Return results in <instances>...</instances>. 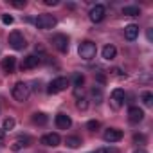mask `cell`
<instances>
[{"instance_id": "21", "label": "cell", "mask_w": 153, "mask_h": 153, "mask_svg": "<svg viewBox=\"0 0 153 153\" xmlns=\"http://www.w3.org/2000/svg\"><path fill=\"white\" fill-rule=\"evenodd\" d=\"M15 124H16L15 119H13V117H7V119L4 121V124H2V130H4V131H11V130L15 128Z\"/></svg>"}, {"instance_id": "7", "label": "cell", "mask_w": 153, "mask_h": 153, "mask_svg": "<svg viewBox=\"0 0 153 153\" xmlns=\"http://www.w3.org/2000/svg\"><path fill=\"white\" fill-rule=\"evenodd\" d=\"M123 103H124V90L123 88H115L112 92V96H110V105H112V108L119 110L123 106Z\"/></svg>"}, {"instance_id": "16", "label": "cell", "mask_w": 153, "mask_h": 153, "mask_svg": "<svg viewBox=\"0 0 153 153\" xmlns=\"http://www.w3.org/2000/svg\"><path fill=\"white\" fill-rule=\"evenodd\" d=\"M115 56H117V49H115L114 45H106V47L103 49V58H105L106 61H112Z\"/></svg>"}, {"instance_id": "19", "label": "cell", "mask_w": 153, "mask_h": 153, "mask_svg": "<svg viewBox=\"0 0 153 153\" xmlns=\"http://www.w3.org/2000/svg\"><path fill=\"white\" fill-rule=\"evenodd\" d=\"M123 15H128V16H139L140 15V9L137 6H126L123 7Z\"/></svg>"}, {"instance_id": "31", "label": "cell", "mask_w": 153, "mask_h": 153, "mask_svg": "<svg viewBox=\"0 0 153 153\" xmlns=\"http://www.w3.org/2000/svg\"><path fill=\"white\" fill-rule=\"evenodd\" d=\"M13 6L15 7H25V0H24V2H13Z\"/></svg>"}, {"instance_id": "13", "label": "cell", "mask_w": 153, "mask_h": 153, "mask_svg": "<svg viewBox=\"0 0 153 153\" xmlns=\"http://www.w3.org/2000/svg\"><path fill=\"white\" fill-rule=\"evenodd\" d=\"M38 63H40V58H38V56H34V54H29V56H27V58H24V61H22V70L36 68V67H38Z\"/></svg>"}, {"instance_id": "10", "label": "cell", "mask_w": 153, "mask_h": 153, "mask_svg": "<svg viewBox=\"0 0 153 153\" xmlns=\"http://www.w3.org/2000/svg\"><path fill=\"white\" fill-rule=\"evenodd\" d=\"M40 142H42V144H45V146L56 148V146H59L61 139H59V135H58V133H47V135H43V137L40 139Z\"/></svg>"}, {"instance_id": "29", "label": "cell", "mask_w": 153, "mask_h": 153, "mask_svg": "<svg viewBox=\"0 0 153 153\" xmlns=\"http://www.w3.org/2000/svg\"><path fill=\"white\" fill-rule=\"evenodd\" d=\"M4 140H6V131L0 130V146H4Z\"/></svg>"}, {"instance_id": "17", "label": "cell", "mask_w": 153, "mask_h": 153, "mask_svg": "<svg viewBox=\"0 0 153 153\" xmlns=\"http://www.w3.org/2000/svg\"><path fill=\"white\" fill-rule=\"evenodd\" d=\"M29 142H31L29 137H20V139L15 140V144L11 146V149H13V151H18V149H22L24 146H29Z\"/></svg>"}, {"instance_id": "4", "label": "cell", "mask_w": 153, "mask_h": 153, "mask_svg": "<svg viewBox=\"0 0 153 153\" xmlns=\"http://www.w3.org/2000/svg\"><path fill=\"white\" fill-rule=\"evenodd\" d=\"M29 94H31V90H29V87L25 85V83H22V81H18L15 87H13V97L16 99V101H20V103H24V101H27V97H29Z\"/></svg>"}, {"instance_id": "30", "label": "cell", "mask_w": 153, "mask_h": 153, "mask_svg": "<svg viewBox=\"0 0 153 153\" xmlns=\"http://www.w3.org/2000/svg\"><path fill=\"white\" fill-rule=\"evenodd\" d=\"M133 140H135V142H144V140H146V137H144V135H135V137H133Z\"/></svg>"}, {"instance_id": "5", "label": "cell", "mask_w": 153, "mask_h": 153, "mask_svg": "<svg viewBox=\"0 0 153 153\" xmlns=\"http://www.w3.org/2000/svg\"><path fill=\"white\" fill-rule=\"evenodd\" d=\"M67 87H68V79H67V78H56V79H52V81L49 83L47 92H49V94H59V92H63Z\"/></svg>"}, {"instance_id": "2", "label": "cell", "mask_w": 153, "mask_h": 153, "mask_svg": "<svg viewBox=\"0 0 153 153\" xmlns=\"http://www.w3.org/2000/svg\"><path fill=\"white\" fill-rule=\"evenodd\" d=\"M34 24H36L38 29H42V31H49V29H54V27H56V18H54L52 15L43 13V15H40V16L34 20Z\"/></svg>"}, {"instance_id": "24", "label": "cell", "mask_w": 153, "mask_h": 153, "mask_svg": "<svg viewBox=\"0 0 153 153\" xmlns=\"http://www.w3.org/2000/svg\"><path fill=\"white\" fill-rule=\"evenodd\" d=\"M92 96H94V97L97 99V103H99V101L103 99V92H101V88H99V87H97V88L94 87V88H92Z\"/></svg>"}, {"instance_id": "22", "label": "cell", "mask_w": 153, "mask_h": 153, "mask_svg": "<svg viewBox=\"0 0 153 153\" xmlns=\"http://www.w3.org/2000/svg\"><path fill=\"white\" fill-rule=\"evenodd\" d=\"M72 81H74V87H76V88H81V87H83V83H85V78H83V74H76Z\"/></svg>"}, {"instance_id": "3", "label": "cell", "mask_w": 153, "mask_h": 153, "mask_svg": "<svg viewBox=\"0 0 153 153\" xmlns=\"http://www.w3.org/2000/svg\"><path fill=\"white\" fill-rule=\"evenodd\" d=\"M9 45H11L15 51H24V49L27 47V42H25V38H24V34H22L20 31H13V33L9 34Z\"/></svg>"}, {"instance_id": "27", "label": "cell", "mask_w": 153, "mask_h": 153, "mask_svg": "<svg viewBox=\"0 0 153 153\" xmlns=\"http://www.w3.org/2000/svg\"><path fill=\"white\" fill-rule=\"evenodd\" d=\"M97 153H119V149H117V148H103V149H99Z\"/></svg>"}, {"instance_id": "26", "label": "cell", "mask_w": 153, "mask_h": 153, "mask_svg": "<svg viewBox=\"0 0 153 153\" xmlns=\"http://www.w3.org/2000/svg\"><path fill=\"white\" fill-rule=\"evenodd\" d=\"M76 106H78L79 110H87L88 103H87V99H78V103H76Z\"/></svg>"}, {"instance_id": "18", "label": "cell", "mask_w": 153, "mask_h": 153, "mask_svg": "<svg viewBox=\"0 0 153 153\" xmlns=\"http://www.w3.org/2000/svg\"><path fill=\"white\" fill-rule=\"evenodd\" d=\"M65 144H67L68 148H79L81 139H79V137H76V135H70V137H67V139H65Z\"/></svg>"}, {"instance_id": "32", "label": "cell", "mask_w": 153, "mask_h": 153, "mask_svg": "<svg viewBox=\"0 0 153 153\" xmlns=\"http://www.w3.org/2000/svg\"><path fill=\"white\" fill-rule=\"evenodd\" d=\"M45 4H47V6H56L58 0H45Z\"/></svg>"}, {"instance_id": "11", "label": "cell", "mask_w": 153, "mask_h": 153, "mask_svg": "<svg viewBox=\"0 0 153 153\" xmlns=\"http://www.w3.org/2000/svg\"><path fill=\"white\" fill-rule=\"evenodd\" d=\"M128 119H130V123L137 124V123H140V121L144 119V112H142L139 106H131V108L128 110Z\"/></svg>"}, {"instance_id": "12", "label": "cell", "mask_w": 153, "mask_h": 153, "mask_svg": "<svg viewBox=\"0 0 153 153\" xmlns=\"http://www.w3.org/2000/svg\"><path fill=\"white\" fill-rule=\"evenodd\" d=\"M54 121H56V126H58L59 130H68V128L72 126V119H70L67 114H58Z\"/></svg>"}, {"instance_id": "25", "label": "cell", "mask_w": 153, "mask_h": 153, "mask_svg": "<svg viewBox=\"0 0 153 153\" xmlns=\"http://www.w3.org/2000/svg\"><path fill=\"white\" fill-rule=\"evenodd\" d=\"M87 128L92 130V131H96V130L99 128V121H88V123H87Z\"/></svg>"}, {"instance_id": "6", "label": "cell", "mask_w": 153, "mask_h": 153, "mask_svg": "<svg viewBox=\"0 0 153 153\" xmlns=\"http://www.w3.org/2000/svg\"><path fill=\"white\" fill-rule=\"evenodd\" d=\"M105 15H106V7H105L103 4H96V6L90 9V13H88V18H90L94 24H99V22L105 18Z\"/></svg>"}, {"instance_id": "9", "label": "cell", "mask_w": 153, "mask_h": 153, "mask_svg": "<svg viewBox=\"0 0 153 153\" xmlns=\"http://www.w3.org/2000/svg\"><path fill=\"white\" fill-rule=\"evenodd\" d=\"M103 139L106 140V142H119L121 139H123V131L121 130H117V128H108L105 133H103Z\"/></svg>"}, {"instance_id": "14", "label": "cell", "mask_w": 153, "mask_h": 153, "mask_svg": "<svg viewBox=\"0 0 153 153\" xmlns=\"http://www.w3.org/2000/svg\"><path fill=\"white\" fill-rule=\"evenodd\" d=\"M15 68H16V59H15L13 56H7V58L2 59V70H4L6 74H13Z\"/></svg>"}, {"instance_id": "33", "label": "cell", "mask_w": 153, "mask_h": 153, "mask_svg": "<svg viewBox=\"0 0 153 153\" xmlns=\"http://www.w3.org/2000/svg\"><path fill=\"white\" fill-rule=\"evenodd\" d=\"M133 153H148V151H146V149H144V148H137V149H135V151H133Z\"/></svg>"}, {"instance_id": "1", "label": "cell", "mask_w": 153, "mask_h": 153, "mask_svg": "<svg viewBox=\"0 0 153 153\" xmlns=\"http://www.w3.org/2000/svg\"><path fill=\"white\" fill-rule=\"evenodd\" d=\"M78 52H79V58H83V59H87V61H88V59H92V58L96 56L97 47H96V43H94V42L87 40V42H81V45H79Z\"/></svg>"}, {"instance_id": "28", "label": "cell", "mask_w": 153, "mask_h": 153, "mask_svg": "<svg viewBox=\"0 0 153 153\" xmlns=\"http://www.w3.org/2000/svg\"><path fill=\"white\" fill-rule=\"evenodd\" d=\"M2 22H4L6 25H11V24H13V16H11V15H4V16H2Z\"/></svg>"}, {"instance_id": "15", "label": "cell", "mask_w": 153, "mask_h": 153, "mask_svg": "<svg viewBox=\"0 0 153 153\" xmlns=\"http://www.w3.org/2000/svg\"><path fill=\"white\" fill-rule=\"evenodd\" d=\"M137 36H139V25L130 24V25H126V27H124V38H126L128 42H133Z\"/></svg>"}, {"instance_id": "23", "label": "cell", "mask_w": 153, "mask_h": 153, "mask_svg": "<svg viewBox=\"0 0 153 153\" xmlns=\"http://www.w3.org/2000/svg\"><path fill=\"white\" fill-rule=\"evenodd\" d=\"M142 103H144L146 106H151V105H153V94H151V92H144V94H142Z\"/></svg>"}, {"instance_id": "8", "label": "cell", "mask_w": 153, "mask_h": 153, "mask_svg": "<svg viewBox=\"0 0 153 153\" xmlns=\"http://www.w3.org/2000/svg\"><path fill=\"white\" fill-rule=\"evenodd\" d=\"M52 45L59 51V52H67L68 51V38L65 34H54L52 36Z\"/></svg>"}, {"instance_id": "20", "label": "cell", "mask_w": 153, "mask_h": 153, "mask_svg": "<svg viewBox=\"0 0 153 153\" xmlns=\"http://www.w3.org/2000/svg\"><path fill=\"white\" fill-rule=\"evenodd\" d=\"M47 121H49V119H47V115H45V114H42V112H36V114L33 115V123H34V124H38V126H43Z\"/></svg>"}]
</instances>
